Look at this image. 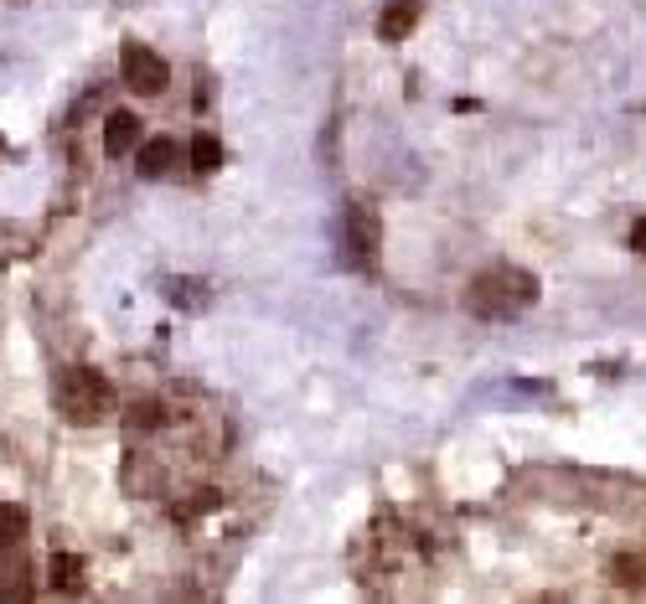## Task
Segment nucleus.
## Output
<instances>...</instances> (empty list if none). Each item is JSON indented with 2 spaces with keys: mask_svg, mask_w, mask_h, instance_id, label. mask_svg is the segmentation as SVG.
<instances>
[{
  "mask_svg": "<svg viewBox=\"0 0 646 604\" xmlns=\"http://www.w3.org/2000/svg\"><path fill=\"white\" fill-rule=\"evenodd\" d=\"M533 300H538V279L527 268H512V264L486 268L477 285L466 289V305L481 320H517Z\"/></svg>",
  "mask_w": 646,
  "mask_h": 604,
  "instance_id": "f257e3e1",
  "label": "nucleus"
},
{
  "mask_svg": "<svg viewBox=\"0 0 646 604\" xmlns=\"http://www.w3.org/2000/svg\"><path fill=\"white\" fill-rule=\"evenodd\" d=\"M109 383L94 367H63L52 377V403L68 424H99L109 414Z\"/></svg>",
  "mask_w": 646,
  "mask_h": 604,
  "instance_id": "f03ea898",
  "label": "nucleus"
},
{
  "mask_svg": "<svg viewBox=\"0 0 646 604\" xmlns=\"http://www.w3.org/2000/svg\"><path fill=\"white\" fill-rule=\"evenodd\" d=\"M120 73H124V88L135 94V99H161L166 94V63H161V52H151L145 42H130L124 47V63H120Z\"/></svg>",
  "mask_w": 646,
  "mask_h": 604,
  "instance_id": "7ed1b4c3",
  "label": "nucleus"
},
{
  "mask_svg": "<svg viewBox=\"0 0 646 604\" xmlns=\"http://www.w3.org/2000/svg\"><path fill=\"white\" fill-rule=\"evenodd\" d=\"M377 212L373 207H352L347 212V259L358 268H373L377 264Z\"/></svg>",
  "mask_w": 646,
  "mask_h": 604,
  "instance_id": "20e7f679",
  "label": "nucleus"
},
{
  "mask_svg": "<svg viewBox=\"0 0 646 604\" xmlns=\"http://www.w3.org/2000/svg\"><path fill=\"white\" fill-rule=\"evenodd\" d=\"M161 486H166V470H161L155 454L135 450L130 460H124V491H130V496H155Z\"/></svg>",
  "mask_w": 646,
  "mask_h": 604,
  "instance_id": "39448f33",
  "label": "nucleus"
},
{
  "mask_svg": "<svg viewBox=\"0 0 646 604\" xmlns=\"http://www.w3.org/2000/svg\"><path fill=\"white\" fill-rule=\"evenodd\" d=\"M419 11H425V0H388V6L377 11V36H383V42H404V36L419 26Z\"/></svg>",
  "mask_w": 646,
  "mask_h": 604,
  "instance_id": "423d86ee",
  "label": "nucleus"
},
{
  "mask_svg": "<svg viewBox=\"0 0 646 604\" xmlns=\"http://www.w3.org/2000/svg\"><path fill=\"white\" fill-rule=\"evenodd\" d=\"M176 161H182V145L176 140H145V145H135V166H140V176L145 182H155V176H171L176 171Z\"/></svg>",
  "mask_w": 646,
  "mask_h": 604,
  "instance_id": "0eeeda50",
  "label": "nucleus"
},
{
  "mask_svg": "<svg viewBox=\"0 0 646 604\" xmlns=\"http://www.w3.org/2000/svg\"><path fill=\"white\" fill-rule=\"evenodd\" d=\"M161 289H166V300L176 305V310H187V316H202L207 310V300H212V289L202 285V279H161Z\"/></svg>",
  "mask_w": 646,
  "mask_h": 604,
  "instance_id": "6e6552de",
  "label": "nucleus"
},
{
  "mask_svg": "<svg viewBox=\"0 0 646 604\" xmlns=\"http://www.w3.org/2000/svg\"><path fill=\"white\" fill-rule=\"evenodd\" d=\"M32 532V517H26V506L17 502H0V553H17L21 542Z\"/></svg>",
  "mask_w": 646,
  "mask_h": 604,
  "instance_id": "1a4fd4ad",
  "label": "nucleus"
},
{
  "mask_svg": "<svg viewBox=\"0 0 646 604\" xmlns=\"http://www.w3.org/2000/svg\"><path fill=\"white\" fill-rule=\"evenodd\" d=\"M140 145V119L135 114H109L103 119V151L120 155V151H135Z\"/></svg>",
  "mask_w": 646,
  "mask_h": 604,
  "instance_id": "9d476101",
  "label": "nucleus"
},
{
  "mask_svg": "<svg viewBox=\"0 0 646 604\" xmlns=\"http://www.w3.org/2000/svg\"><path fill=\"white\" fill-rule=\"evenodd\" d=\"M47 584L57 589V594H78V589L88 584V573H84V563L73 553H57L52 558V569H47Z\"/></svg>",
  "mask_w": 646,
  "mask_h": 604,
  "instance_id": "9b49d317",
  "label": "nucleus"
},
{
  "mask_svg": "<svg viewBox=\"0 0 646 604\" xmlns=\"http://www.w3.org/2000/svg\"><path fill=\"white\" fill-rule=\"evenodd\" d=\"M611 579L621 589H646V553H621L611 563Z\"/></svg>",
  "mask_w": 646,
  "mask_h": 604,
  "instance_id": "f8f14e48",
  "label": "nucleus"
},
{
  "mask_svg": "<svg viewBox=\"0 0 646 604\" xmlns=\"http://www.w3.org/2000/svg\"><path fill=\"white\" fill-rule=\"evenodd\" d=\"M124 424H130V429H161V424H166V403L161 398L130 403V408H124Z\"/></svg>",
  "mask_w": 646,
  "mask_h": 604,
  "instance_id": "ddd939ff",
  "label": "nucleus"
},
{
  "mask_svg": "<svg viewBox=\"0 0 646 604\" xmlns=\"http://www.w3.org/2000/svg\"><path fill=\"white\" fill-rule=\"evenodd\" d=\"M191 166H197V176H207V171L222 166V140L218 134H197V140H191Z\"/></svg>",
  "mask_w": 646,
  "mask_h": 604,
  "instance_id": "4468645a",
  "label": "nucleus"
},
{
  "mask_svg": "<svg viewBox=\"0 0 646 604\" xmlns=\"http://www.w3.org/2000/svg\"><path fill=\"white\" fill-rule=\"evenodd\" d=\"M26 594H32V569L26 563L0 573V600H26Z\"/></svg>",
  "mask_w": 646,
  "mask_h": 604,
  "instance_id": "2eb2a0df",
  "label": "nucleus"
},
{
  "mask_svg": "<svg viewBox=\"0 0 646 604\" xmlns=\"http://www.w3.org/2000/svg\"><path fill=\"white\" fill-rule=\"evenodd\" d=\"M631 249H636V253H642V259H646V218L636 222V228H631Z\"/></svg>",
  "mask_w": 646,
  "mask_h": 604,
  "instance_id": "dca6fc26",
  "label": "nucleus"
}]
</instances>
